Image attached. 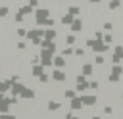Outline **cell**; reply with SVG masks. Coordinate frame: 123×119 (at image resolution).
Here are the masks:
<instances>
[{"mask_svg": "<svg viewBox=\"0 0 123 119\" xmlns=\"http://www.w3.org/2000/svg\"><path fill=\"white\" fill-rule=\"evenodd\" d=\"M85 44H86V48H90L94 54H106V52H108V46H110L108 42H104V40H100V38H88Z\"/></svg>", "mask_w": 123, "mask_h": 119, "instance_id": "1", "label": "cell"}, {"mask_svg": "<svg viewBox=\"0 0 123 119\" xmlns=\"http://www.w3.org/2000/svg\"><path fill=\"white\" fill-rule=\"evenodd\" d=\"M48 17H50V10L48 8H37L35 10V21H37L38 27H44V23H46Z\"/></svg>", "mask_w": 123, "mask_h": 119, "instance_id": "2", "label": "cell"}, {"mask_svg": "<svg viewBox=\"0 0 123 119\" xmlns=\"http://www.w3.org/2000/svg\"><path fill=\"white\" fill-rule=\"evenodd\" d=\"M38 56H40V63H42L44 67H50V65H54V52H50L48 48H42Z\"/></svg>", "mask_w": 123, "mask_h": 119, "instance_id": "3", "label": "cell"}, {"mask_svg": "<svg viewBox=\"0 0 123 119\" xmlns=\"http://www.w3.org/2000/svg\"><path fill=\"white\" fill-rule=\"evenodd\" d=\"M121 61H123V44H117L111 54V63H121Z\"/></svg>", "mask_w": 123, "mask_h": 119, "instance_id": "4", "label": "cell"}, {"mask_svg": "<svg viewBox=\"0 0 123 119\" xmlns=\"http://www.w3.org/2000/svg\"><path fill=\"white\" fill-rule=\"evenodd\" d=\"M83 106H85V104H83L81 96H75V98H71V100H69V109H71V111H79Z\"/></svg>", "mask_w": 123, "mask_h": 119, "instance_id": "5", "label": "cell"}, {"mask_svg": "<svg viewBox=\"0 0 123 119\" xmlns=\"http://www.w3.org/2000/svg\"><path fill=\"white\" fill-rule=\"evenodd\" d=\"M23 88H25V84H23L21 81H17V83H12V88H10V92H12V96H21Z\"/></svg>", "mask_w": 123, "mask_h": 119, "instance_id": "6", "label": "cell"}, {"mask_svg": "<svg viewBox=\"0 0 123 119\" xmlns=\"http://www.w3.org/2000/svg\"><path fill=\"white\" fill-rule=\"evenodd\" d=\"M52 79L56 81V83H63L67 77H65V73H63V69H60V67H56L54 71H52Z\"/></svg>", "mask_w": 123, "mask_h": 119, "instance_id": "7", "label": "cell"}, {"mask_svg": "<svg viewBox=\"0 0 123 119\" xmlns=\"http://www.w3.org/2000/svg\"><path fill=\"white\" fill-rule=\"evenodd\" d=\"M10 98H6L4 96V92H0V113H6L8 109H10Z\"/></svg>", "mask_w": 123, "mask_h": 119, "instance_id": "8", "label": "cell"}, {"mask_svg": "<svg viewBox=\"0 0 123 119\" xmlns=\"http://www.w3.org/2000/svg\"><path fill=\"white\" fill-rule=\"evenodd\" d=\"M44 69H46V67H44L42 63H33V65H31V75H33V77H40V75L44 73Z\"/></svg>", "mask_w": 123, "mask_h": 119, "instance_id": "9", "label": "cell"}, {"mask_svg": "<svg viewBox=\"0 0 123 119\" xmlns=\"http://www.w3.org/2000/svg\"><path fill=\"white\" fill-rule=\"evenodd\" d=\"M81 100H83V104H85V106H94V104L98 102V98H96L94 94H83V96H81Z\"/></svg>", "mask_w": 123, "mask_h": 119, "instance_id": "10", "label": "cell"}, {"mask_svg": "<svg viewBox=\"0 0 123 119\" xmlns=\"http://www.w3.org/2000/svg\"><path fill=\"white\" fill-rule=\"evenodd\" d=\"M40 46H42V48H48V50H50V52H54V54H56V50H58L56 42H54V40H48V38H42Z\"/></svg>", "mask_w": 123, "mask_h": 119, "instance_id": "11", "label": "cell"}, {"mask_svg": "<svg viewBox=\"0 0 123 119\" xmlns=\"http://www.w3.org/2000/svg\"><path fill=\"white\" fill-rule=\"evenodd\" d=\"M81 29H83V19L75 17V21H73V23L69 25V31H71V33H79Z\"/></svg>", "mask_w": 123, "mask_h": 119, "instance_id": "12", "label": "cell"}, {"mask_svg": "<svg viewBox=\"0 0 123 119\" xmlns=\"http://www.w3.org/2000/svg\"><path fill=\"white\" fill-rule=\"evenodd\" d=\"M65 63H67L65 56H54V67H60V69H63V67H65Z\"/></svg>", "mask_w": 123, "mask_h": 119, "instance_id": "13", "label": "cell"}, {"mask_svg": "<svg viewBox=\"0 0 123 119\" xmlns=\"http://www.w3.org/2000/svg\"><path fill=\"white\" fill-rule=\"evenodd\" d=\"M19 98H23V100H33V98H35V90H33V88H27V86H25Z\"/></svg>", "mask_w": 123, "mask_h": 119, "instance_id": "14", "label": "cell"}, {"mask_svg": "<svg viewBox=\"0 0 123 119\" xmlns=\"http://www.w3.org/2000/svg\"><path fill=\"white\" fill-rule=\"evenodd\" d=\"M60 21H62V25H67V27H69V25H71V23H73V21H75V15H73V13H69V12H67V13H65V15H63V17H62V19H60Z\"/></svg>", "mask_w": 123, "mask_h": 119, "instance_id": "15", "label": "cell"}, {"mask_svg": "<svg viewBox=\"0 0 123 119\" xmlns=\"http://www.w3.org/2000/svg\"><path fill=\"white\" fill-rule=\"evenodd\" d=\"M56 29H52V27H46L44 29V38H48V40H56Z\"/></svg>", "mask_w": 123, "mask_h": 119, "instance_id": "16", "label": "cell"}, {"mask_svg": "<svg viewBox=\"0 0 123 119\" xmlns=\"http://www.w3.org/2000/svg\"><path fill=\"white\" fill-rule=\"evenodd\" d=\"M75 88L77 92H85V90H90V84L88 81H81V83H75Z\"/></svg>", "mask_w": 123, "mask_h": 119, "instance_id": "17", "label": "cell"}, {"mask_svg": "<svg viewBox=\"0 0 123 119\" xmlns=\"http://www.w3.org/2000/svg\"><path fill=\"white\" fill-rule=\"evenodd\" d=\"M92 71H94V67H92V63H90V61H86V63L81 67V73H85L86 77H88V75H92Z\"/></svg>", "mask_w": 123, "mask_h": 119, "instance_id": "18", "label": "cell"}, {"mask_svg": "<svg viewBox=\"0 0 123 119\" xmlns=\"http://www.w3.org/2000/svg\"><path fill=\"white\" fill-rule=\"evenodd\" d=\"M10 88H12V81L8 79V81H0V92H10Z\"/></svg>", "mask_w": 123, "mask_h": 119, "instance_id": "19", "label": "cell"}, {"mask_svg": "<svg viewBox=\"0 0 123 119\" xmlns=\"http://www.w3.org/2000/svg\"><path fill=\"white\" fill-rule=\"evenodd\" d=\"M46 107H48L50 111H58V109L62 107V104H60V102H56V100H50V102L46 104Z\"/></svg>", "mask_w": 123, "mask_h": 119, "instance_id": "20", "label": "cell"}, {"mask_svg": "<svg viewBox=\"0 0 123 119\" xmlns=\"http://www.w3.org/2000/svg\"><path fill=\"white\" fill-rule=\"evenodd\" d=\"M63 96H65L67 100L75 98V96H77V88H69V90H65V92H63Z\"/></svg>", "mask_w": 123, "mask_h": 119, "instance_id": "21", "label": "cell"}, {"mask_svg": "<svg viewBox=\"0 0 123 119\" xmlns=\"http://www.w3.org/2000/svg\"><path fill=\"white\" fill-rule=\"evenodd\" d=\"M75 42H77V36H75V33H73V35H67V36H65V44L73 46Z\"/></svg>", "mask_w": 123, "mask_h": 119, "instance_id": "22", "label": "cell"}, {"mask_svg": "<svg viewBox=\"0 0 123 119\" xmlns=\"http://www.w3.org/2000/svg\"><path fill=\"white\" fill-rule=\"evenodd\" d=\"M71 54H75V50H73V48H71V46L67 44V46H65V48L62 50V56H65V58H69Z\"/></svg>", "mask_w": 123, "mask_h": 119, "instance_id": "23", "label": "cell"}, {"mask_svg": "<svg viewBox=\"0 0 123 119\" xmlns=\"http://www.w3.org/2000/svg\"><path fill=\"white\" fill-rule=\"evenodd\" d=\"M111 73H115V75H123V65H119V63H113V67H111Z\"/></svg>", "mask_w": 123, "mask_h": 119, "instance_id": "24", "label": "cell"}, {"mask_svg": "<svg viewBox=\"0 0 123 119\" xmlns=\"http://www.w3.org/2000/svg\"><path fill=\"white\" fill-rule=\"evenodd\" d=\"M119 6H121V0H110V4H108V8H110L111 12H113V10H117Z\"/></svg>", "mask_w": 123, "mask_h": 119, "instance_id": "25", "label": "cell"}, {"mask_svg": "<svg viewBox=\"0 0 123 119\" xmlns=\"http://www.w3.org/2000/svg\"><path fill=\"white\" fill-rule=\"evenodd\" d=\"M67 12H69V13H73V15L77 17V15L81 13V8H79V6H69V8H67Z\"/></svg>", "mask_w": 123, "mask_h": 119, "instance_id": "26", "label": "cell"}, {"mask_svg": "<svg viewBox=\"0 0 123 119\" xmlns=\"http://www.w3.org/2000/svg\"><path fill=\"white\" fill-rule=\"evenodd\" d=\"M104 61H106L104 54H96V58H94V63H96V65H104Z\"/></svg>", "mask_w": 123, "mask_h": 119, "instance_id": "27", "label": "cell"}, {"mask_svg": "<svg viewBox=\"0 0 123 119\" xmlns=\"http://www.w3.org/2000/svg\"><path fill=\"white\" fill-rule=\"evenodd\" d=\"M119 79H121V75H115V73H110L108 75V81L110 83H119Z\"/></svg>", "mask_w": 123, "mask_h": 119, "instance_id": "28", "label": "cell"}, {"mask_svg": "<svg viewBox=\"0 0 123 119\" xmlns=\"http://www.w3.org/2000/svg\"><path fill=\"white\" fill-rule=\"evenodd\" d=\"M8 13H10V8H8V6H2V8H0V19L8 17Z\"/></svg>", "mask_w": 123, "mask_h": 119, "instance_id": "29", "label": "cell"}, {"mask_svg": "<svg viewBox=\"0 0 123 119\" xmlns=\"http://www.w3.org/2000/svg\"><path fill=\"white\" fill-rule=\"evenodd\" d=\"M48 81H50V75H48V73H42V75L38 77V83H42V84H46Z\"/></svg>", "mask_w": 123, "mask_h": 119, "instance_id": "30", "label": "cell"}, {"mask_svg": "<svg viewBox=\"0 0 123 119\" xmlns=\"http://www.w3.org/2000/svg\"><path fill=\"white\" fill-rule=\"evenodd\" d=\"M102 29H104V31H106V33H110V31H111V29H113V23H110V21H106V23H104V25H102Z\"/></svg>", "mask_w": 123, "mask_h": 119, "instance_id": "31", "label": "cell"}, {"mask_svg": "<svg viewBox=\"0 0 123 119\" xmlns=\"http://www.w3.org/2000/svg\"><path fill=\"white\" fill-rule=\"evenodd\" d=\"M15 33H17V36H27V29H23V27L15 29Z\"/></svg>", "mask_w": 123, "mask_h": 119, "instance_id": "32", "label": "cell"}, {"mask_svg": "<svg viewBox=\"0 0 123 119\" xmlns=\"http://www.w3.org/2000/svg\"><path fill=\"white\" fill-rule=\"evenodd\" d=\"M104 42H108V44H111V42H113V36H111L110 33H106V35H104Z\"/></svg>", "mask_w": 123, "mask_h": 119, "instance_id": "33", "label": "cell"}, {"mask_svg": "<svg viewBox=\"0 0 123 119\" xmlns=\"http://www.w3.org/2000/svg\"><path fill=\"white\" fill-rule=\"evenodd\" d=\"M15 46H17V50H25V48H27V42H25V40H19Z\"/></svg>", "mask_w": 123, "mask_h": 119, "instance_id": "34", "label": "cell"}, {"mask_svg": "<svg viewBox=\"0 0 123 119\" xmlns=\"http://www.w3.org/2000/svg\"><path fill=\"white\" fill-rule=\"evenodd\" d=\"M88 84H90V90H96V88L100 86V83H98V81H88Z\"/></svg>", "mask_w": 123, "mask_h": 119, "instance_id": "35", "label": "cell"}, {"mask_svg": "<svg viewBox=\"0 0 123 119\" xmlns=\"http://www.w3.org/2000/svg\"><path fill=\"white\" fill-rule=\"evenodd\" d=\"M0 119H15V115H12V113H0Z\"/></svg>", "mask_w": 123, "mask_h": 119, "instance_id": "36", "label": "cell"}, {"mask_svg": "<svg viewBox=\"0 0 123 119\" xmlns=\"http://www.w3.org/2000/svg\"><path fill=\"white\" fill-rule=\"evenodd\" d=\"M23 17H25V15H23L21 12H17V13H15V23H21V21H23Z\"/></svg>", "mask_w": 123, "mask_h": 119, "instance_id": "37", "label": "cell"}, {"mask_svg": "<svg viewBox=\"0 0 123 119\" xmlns=\"http://www.w3.org/2000/svg\"><path fill=\"white\" fill-rule=\"evenodd\" d=\"M54 23H56V21H54V19H52V15H50V17L46 19V23H44V27H54Z\"/></svg>", "mask_w": 123, "mask_h": 119, "instance_id": "38", "label": "cell"}, {"mask_svg": "<svg viewBox=\"0 0 123 119\" xmlns=\"http://www.w3.org/2000/svg\"><path fill=\"white\" fill-rule=\"evenodd\" d=\"M75 56L83 58V56H85V48H75Z\"/></svg>", "mask_w": 123, "mask_h": 119, "instance_id": "39", "label": "cell"}, {"mask_svg": "<svg viewBox=\"0 0 123 119\" xmlns=\"http://www.w3.org/2000/svg\"><path fill=\"white\" fill-rule=\"evenodd\" d=\"M111 111H113V107H111V106H104V113H106V115H110Z\"/></svg>", "mask_w": 123, "mask_h": 119, "instance_id": "40", "label": "cell"}, {"mask_svg": "<svg viewBox=\"0 0 123 119\" xmlns=\"http://www.w3.org/2000/svg\"><path fill=\"white\" fill-rule=\"evenodd\" d=\"M94 38H100V40H104V35H102V31H96V33H94Z\"/></svg>", "mask_w": 123, "mask_h": 119, "instance_id": "41", "label": "cell"}, {"mask_svg": "<svg viewBox=\"0 0 123 119\" xmlns=\"http://www.w3.org/2000/svg\"><path fill=\"white\" fill-rule=\"evenodd\" d=\"M10 81H12V83H17V81H19V75H10Z\"/></svg>", "mask_w": 123, "mask_h": 119, "instance_id": "42", "label": "cell"}, {"mask_svg": "<svg viewBox=\"0 0 123 119\" xmlns=\"http://www.w3.org/2000/svg\"><path fill=\"white\" fill-rule=\"evenodd\" d=\"M38 2H40V0H29V4H31L33 8H37V6H38Z\"/></svg>", "mask_w": 123, "mask_h": 119, "instance_id": "43", "label": "cell"}, {"mask_svg": "<svg viewBox=\"0 0 123 119\" xmlns=\"http://www.w3.org/2000/svg\"><path fill=\"white\" fill-rule=\"evenodd\" d=\"M65 119H79V117H77V115L71 111V113H67V117H65Z\"/></svg>", "mask_w": 123, "mask_h": 119, "instance_id": "44", "label": "cell"}, {"mask_svg": "<svg viewBox=\"0 0 123 119\" xmlns=\"http://www.w3.org/2000/svg\"><path fill=\"white\" fill-rule=\"evenodd\" d=\"M88 2H90V4H98L100 0H88Z\"/></svg>", "mask_w": 123, "mask_h": 119, "instance_id": "45", "label": "cell"}, {"mask_svg": "<svg viewBox=\"0 0 123 119\" xmlns=\"http://www.w3.org/2000/svg\"><path fill=\"white\" fill-rule=\"evenodd\" d=\"M92 119H100V117H98V115H94V117H92Z\"/></svg>", "mask_w": 123, "mask_h": 119, "instance_id": "46", "label": "cell"}, {"mask_svg": "<svg viewBox=\"0 0 123 119\" xmlns=\"http://www.w3.org/2000/svg\"><path fill=\"white\" fill-rule=\"evenodd\" d=\"M121 100H123V90H121Z\"/></svg>", "mask_w": 123, "mask_h": 119, "instance_id": "47", "label": "cell"}, {"mask_svg": "<svg viewBox=\"0 0 123 119\" xmlns=\"http://www.w3.org/2000/svg\"><path fill=\"white\" fill-rule=\"evenodd\" d=\"M0 81H2V79H0Z\"/></svg>", "mask_w": 123, "mask_h": 119, "instance_id": "48", "label": "cell"}, {"mask_svg": "<svg viewBox=\"0 0 123 119\" xmlns=\"http://www.w3.org/2000/svg\"><path fill=\"white\" fill-rule=\"evenodd\" d=\"M0 67H2V65H0Z\"/></svg>", "mask_w": 123, "mask_h": 119, "instance_id": "49", "label": "cell"}]
</instances>
